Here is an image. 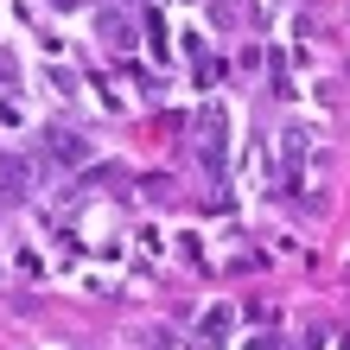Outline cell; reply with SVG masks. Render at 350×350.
Returning a JSON list of instances; mask_svg holds the SVG:
<instances>
[{
	"instance_id": "obj_5",
	"label": "cell",
	"mask_w": 350,
	"mask_h": 350,
	"mask_svg": "<svg viewBox=\"0 0 350 350\" xmlns=\"http://www.w3.org/2000/svg\"><path fill=\"white\" fill-rule=\"evenodd\" d=\"M0 185H7V191H26V166H19V159H0Z\"/></svg>"
},
{
	"instance_id": "obj_6",
	"label": "cell",
	"mask_w": 350,
	"mask_h": 350,
	"mask_svg": "<svg viewBox=\"0 0 350 350\" xmlns=\"http://www.w3.org/2000/svg\"><path fill=\"white\" fill-rule=\"evenodd\" d=\"M147 350H172V332H159V325H153V332H147Z\"/></svg>"
},
{
	"instance_id": "obj_4",
	"label": "cell",
	"mask_w": 350,
	"mask_h": 350,
	"mask_svg": "<svg viewBox=\"0 0 350 350\" xmlns=\"http://www.w3.org/2000/svg\"><path fill=\"white\" fill-rule=\"evenodd\" d=\"M96 26H102V38H109L115 51H128V45H134V32H128V19H121V13L102 7V13H96Z\"/></svg>"
},
{
	"instance_id": "obj_1",
	"label": "cell",
	"mask_w": 350,
	"mask_h": 350,
	"mask_svg": "<svg viewBox=\"0 0 350 350\" xmlns=\"http://www.w3.org/2000/svg\"><path fill=\"white\" fill-rule=\"evenodd\" d=\"M230 332H236V312H230V306H211V312L198 319V350H223Z\"/></svg>"
},
{
	"instance_id": "obj_3",
	"label": "cell",
	"mask_w": 350,
	"mask_h": 350,
	"mask_svg": "<svg viewBox=\"0 0 350 350\" xmlns=\"http://www.w3.org/2000/svg\"><path fill=\"white\" fill-rule=\"evenodd\" d=\"M223 128H230L223 109H204V166H211V178L223 172Z\"/></svg>"
},
{
	"instance_id": "obj_2",
	"label": "cell",
	"mask_w": 350,
	"mask_h": 350,
	"mask_svg": "<svg viewBox=\"0 0 350 350\" xmlns=\"http://www.w3.org/2000/svg\"><path fill=\"white\" fill-rule=\"evenodd\" d=\"M45 153L57 159V166H83V159H90L83 134H70V128H45Z\"/></svg>"
}]
</instances>
